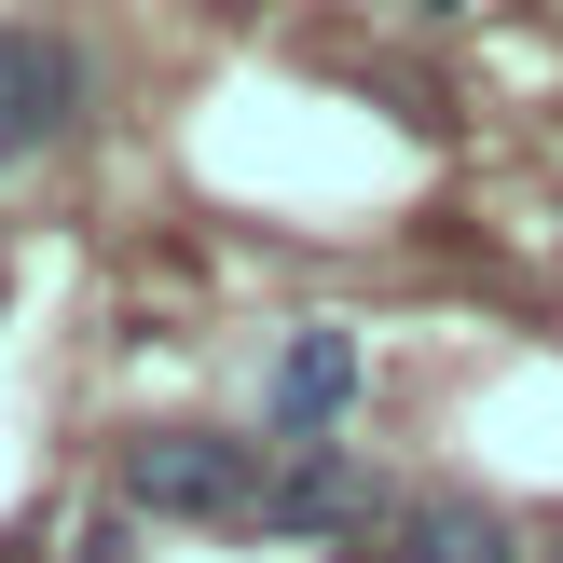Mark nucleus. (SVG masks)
<instances>
[{
    "label": "nucleus",
    "instance_id": "1",
    "mask_svg": "<svg viewBox=\"0 0 563 563\" xmlns=\"http://www.w3.org/2000/svg\"><path fill=\"white\" fill-rule=\"evenodd\" d=\"M124 495L137 509H165V522H247L262 509V454H247V440H220V427H152L124 454Z\"/></svg>",
    "mask_w": 563,
    "mask_h": 563
},
{
    "label": "nucleus",
    "instance_id": "2",
    "mask_svg": "<svg viewBox=\"0 0 563 563\" xmlns=\"http://www.w3.org/2000/svg\"><path fill=\"white\" fill-rule=\"evenodd\" d=\"M344 399H357V330H289V357H275V440H302L317 454L330 427H344Z\"/></svg>",
    "mask_w": 563,
    "mask_h": 563
},
{
    "label": "nucleus",
    "instance_id": "3",
    "mask_svg": "<svg viewBox=\"0 0 563 563\" xmlns=\"http://www.w3.org/2000/svg\"><path fill=\"white\" fill-rule=\"evenodd\" d=\"M69 97H82V55H69V42H27V27H0V165L42 152V137L69 124Z\"/></svg>",
    "mask_w": 563,
    "mask_h": 563
},
{
    "label": "nucleus",
    "instance_id": "4",
    "mask_svg": "<svg viewBox=\"0 0 563 563\" xmlns=\"http://www.w3.org/2000/svg\"><path fill=\"white\" fill-rule=\"evenodd\" d=\"M262 522H275V537H344V522H372V482H357L344 454H302L289 482L262 495Z\"/></svg>",
    "mask_w": 563,
    "mask_h": 563
},
{
    "label": "nucleus",
    "instance_id": "5",
    "mask_svg": "<svg viewBox=\"0 0 563 563\" xmlns=\"http://www.w3.org/2000/svg\"><path fill=\"white\" fill-rule=\"evenodd\" d=\"M399 563H522L509 522L482 509V495H427V509L399 522Z\"/></svg>",
    "mask_w": 563,
    "mask_h": 563
},
{
    "label": "nucleus",
    "instance_id": "6",
    "mask_svg": "<svg viewBox=\"0 0 563 563\" xmlns=\"http://www.w3.org/2000/svg\"><path fill=\"white\" fill-rule=\"evenodd\" d=\"M82 563H137V537L124 522H82Z\"/></svg>",
    "mask_w": 563,
    "mask_h": 563
},
{
    "label": "nucleus",
    "instance_id": "7",
    "mask_svg": "<svg viewBox=\"0 0 563 563\" xmlns=\"http://www.w3.org/2000/svg\"><path fill=\"white\" fill-rule=\"evenodd\" d=\"M550 563H563V550H550Z\"/></svg>",
    "mask_w": 563,
    "mask_h": 563
}]
</instances>
